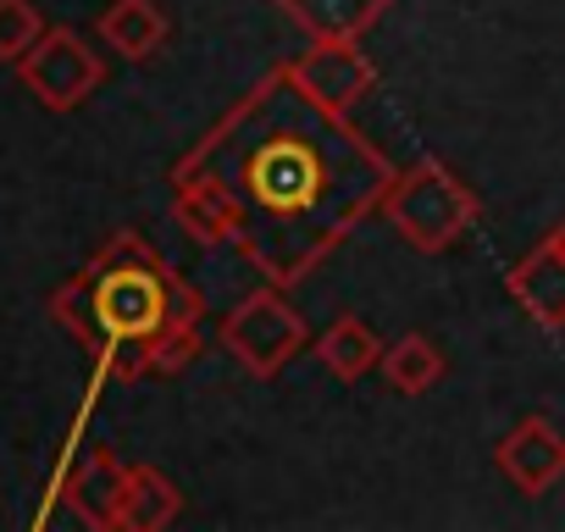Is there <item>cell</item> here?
<instances>
[{
  "mask_svg": "<svg viewBox=\"0 0 565 532\" xmlns=\"http://www.w3.org/2000/svg\"><path fill=\"white\" fill-rule=\"evenodd\" d=\"M194 361H200V328H178V333H167V339L156 344L150 372H156V377H178V372L194 366Z\"/></svg>",
  "mask_w": 565,
  "mask_h": 532,
  "instance_id": "16",
  "label": "cell"
},
{
  "mask_svg": "<svg viewBox=\"0 0 565 532\" xmlns=\"http://www.w3.org/2000/svg\"><path fill=\"white\" fill-rule=\"evenodd\" d=\"M178 510H183V493H178V482L167 471L128 466V493H122V521L117 526H128V532H161V526L178 521Z\"/></svg>",
  "mask_w": 565,
  "mask_h": 532,
  "instance_id": "12",
  "label": "cell"
},
{
  "mask_svg": "<svg viewBox=\"0 0 565 532\" xmlns=\"http://www.w3.org/2000/svg\"><path fill=\"white\" fill-rule=\"evenodd\" d=\"M543 244H548V249H554V255H565V216H559V222H554V227H548V238H543Z\"/></svg>",
  "mask_w": 565,
  "mask_h": 532,
  "instance_id": "17",
  "label": "cell"
},
{
  "mask_svg": "<svg viewBox=\"0 0 565 532\" xmlns=\"http://www.w3.org/2000/svg\"><path fill=\"white\" fill-rule=\"evenodd\" d=\"M306 40H361L394 0H277Z\"/></svg>",
  "mask_w": 565,
  "mask_h": 532,
  "instance_id": "10",
  "label": "cell"
},
{
  "mask_svg": "<svg viewBox=\"0 0 565 532\" xmlns=\"http://www.w3.org/2000/svg\"><path fill=\"white\" fill-rule=\"evenodd\" d=\"M499 471L521 488V493H548L565 477V438L554 433L548 416H526L499 438Z\"/></svg>",
  "mask_w": 565,
  "mask_h": 532,
  "instance_id": "7",
  "label": "cell"
},
{
  "mask_svg": "<svg viewBox=\"0 0 565 532\" xmlns=\"http://www.w3.org/2000/svg\"><path fill=\"white\" fill-rule=\"evenodd\" d=\"M40 34H45V18L34 0H0V62H23Z\"/></svg>",
  "mask_w": 565,
  "mask_h": 532,
  "instance_id": "15",
  "label": "cell"
},
{
  "mask_svg": "<svg viewBox=\"0 0 565 532\" xmlns=\"http://www.w3.org/2000/svg\"><path fill=\"white\" fill-rule=\"evenodd\" d=\"M18 78L45 111H78L106 84V62H100V51H89L84 34L45 29L34 40V51L18 62Z\"/></svg>",
  "mask_w": 565,
  "mask_h": 532,
  "instance_id": "5",
  "label": "cell"
},
{
  "mask_svg": "<svg viewBox=\"0 0 565 532\" xmlns=\"http://www.w3.org/2000/svg\"><path fill=\"white\" fill-rule=\"evenodd\" d=\"M122 493H128V466L111 449H95L73 477H67V504L89 521V526H117L122 521Z\"/></svg>",
  "mask_w": 565,
  "mask_h": 532,
  "instance_id": "9",
  "label": "cell"
},
{
  "mask_svg": "<svg viewBox=\"0 0 565 532\" xmlns=\"http://www.w3.org/2000/svg\"><path fill=\"white\" fill-rule=\"evenodd\" d=\"M377 372H383V383H388L394 394H427V389L444 377V355H438V344H433L427 333H405V339H394V344L383 350Z\"/></svg>",
  "mask_w": 565,
  "mask_h": 532,
  "instance_id": "14",
  "label": "cell"
},
{
  "mask_svg": "<svg viewBox=\"0 0 565 532\" xmlns=\"http://www.w3.org/2000/svg\"><path fill=\"white\" fill-rule=\"evenodd\" d=\"M504 289L537 328H565V255H554L548 244H537L510 266Z\"/></svg>",
  "mask_w": 565,
  "mask_h": 532,
  "instance_id": "8",
  "label": "cell"
},
{
  "mask_svg": "<svg viewBox=\"0 0 565 532\" xmlns=\"http://www.w3.org/2000/svg\"><path fill=\"white\" fill-rule=\"evenodd\" d=\"M289 78L328 111L350 117L372 89H377V67L361 51V40H311V51H300L289 62Z\"/></svg>",
  "mask_w": 565,
  "mask_h": 532,
  "instance_id": "6",
  "label": "cell"
},
{
  "mask_svg": "<svg viewBox=\"0 0 565 532\" xmlns=\"http://www.w3.org/2000/svg\"><path fill=\"white\" fill-rule=\"evenodd\" d=\"M222 350L249 372V377H277L300 350H306V317L289 306L277 284H260L222 317Z\"/></svg>",
  "mask_w": 565,
  "mask_h": 532,
  "instance_id": "4",
  "label": "cell"
},
{
  "mask_svg": "<svg viewBox=\"0 0 565 532\" xmlns=\"http://www.w3.org/2000/svg\"><path fill=\"white\" fill-rule=\"evenodd\" d=\"M317 361H322L339 383H355V377H366V372L383 361V344H377V333H372L361 317H339V322L317 339Z\"/></svg>",
  "mask_w": 565,
  "mask_h": 532,
  "instance_id": "13",
  "label": "cell"
},
{
  "mask_svg": "<svg viewBox=\"0 0 565 532\" xmlns=\"http://www.w3.org/2000/svg\"><path fill=\"white\" fill-rule=\"evenodd\" d=\"M167 34H172V23L161 12V0H111L100 12V40L128 62H150L167 45Z\"/></svg>",
  "mask_w": 565,
  "mask_h": 532,
  "instance_id": "11",
  "label": "cell"
},
{
  "mask_svg": "<svg viewBox=\"0 0 565 532\" xmlns=\"http://www.w3.org/2000/svg\"><path fill=\"white\" fill-rule=\"evenodd\" d=\"M51 317L122 383L150 377V355L167 333L200 328L205 300L139 233H111L100 255L51 295Z\"/></svg>",
  "mask_w": 565,
  "mask_h": 532,
  "instance_id": "2",
  "label": "cell"
},
{
  "mask_svg": "<svg viewBox=\"0 0 565 532\" xmlns=\"http://www.w3.org/2000/svg\"><path fill=\"white\" fill-rule=\"evenodd\" d=\"M394 161L277 62L172 161V222L233 244L277 289H295L394 189Z\"/></svg>",
  "mask_w": 565,
  "mask_h": 532,
  "instance_id": "1",
  "label": "cell"
},
{
  "mask_svg": "<svg viewBox=\"0 0 565 532\" xmlns=\"http://www.w3.org/2000/svg\"><path fill=\"white\" fill-rule=\"evenodd\" d=\"M383 216L394 222V233H399L411 249L438 255V249L460 244V238L477 227L482 200H477L444 161L422 156V161H411V167L394 178V189H388V200H383Z\"/></svg>",
  "mask_w": 565,
  "mask_h": 532,
  "instance_id": "3",
  "label": "cell"
}]
</instances>
